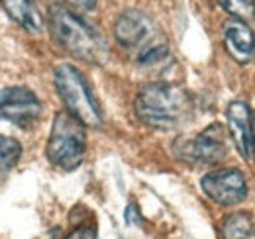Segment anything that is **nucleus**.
<instances>
[{"label": "nucleus", "instance_id": "nucleus-1", "mask_svg": "<svg viewBox=\"0 0 255 239\" xmlns=\"http://www.w3.org/2000/svg\"><path fill=\"white\" fill-rule=\"evenodd\" d=\"M47 24L53 41L71 57L93 65H104L108 61V47L102 35L67 6L51 4Z\"/></svg>", "mask_w": 255, "mask_h": 239}, {"label": "nucleus", "instance_id": "nucleus-2", "mask_svg": "<svg viewBox=\"0 0 255 239\" xmlns=\"http://www.w3.org/2000/svg\"><path fill=\"white\" fill-rule=\"evenodd\" d=\"M191 98L183 89L167 83H153L139 90L135 98V114L151 127H177L191 114Z\"/></svg>", "mask_w": 255, "mask_h": 239}, {"label": "nucleus", "instance_id": "nucleus-3", "mask_svg": "<svg viewBox=\"0 0 255 239\" xmlns=\"http://www.w3.org/2000/svg\"><path fill=\"white\" fill-rule=\"evenodd\" d=\"M53 81H55V89L63 98L69 114H73L83 125H91V127L102 125V114H100L95 94L89 87L85 75L75 65L61 63L55 69Z\"/></svg>", "mask_w": 255, "mask_h": 239}, {"label": "nucleus", "instance_id": "nucleus-4", "mask_svg": "<svg viewBox=\"0 0 255 239\" xmlns=\"http://www.w3.org/2000/svg\"><path fill=\"white\" fill-rule=\"evenodd\" d=\"M87 133L85 125L69 112H59L53 118V127L47 141V157L61 171H75L85 161Z\"/></svg>", "mask_w": 255, "mask_h": 239}, {"label": "nucleus", "instance_id": "nucleus-5", "mask_svg": "<svg viewBox=\"0 0 255 239\" xmlns=\"http://www.w3.org/2000/svg\"><path fill=\"white\" fill-rule=\"evenodd\" d=\"M200 186L208 198H212L220 206H234L246 200L248 182L242 171L238 169H220L204 175Z\"/></svg>", "mask_w": 255, "mask_h": 239}, {"label": "nucleus", "instance_id": "nucleus-6", "mask_svg": "<svg viewBox=\"0 0 255 239\" xmlns=\"http://www.w3.org/2000/svg\"><path fill=\"white\" fill-rule=\"evenodd\" d=\"M41 114L39 98L26 87H10L0 90V118L20 127H30Z\"/></svg>", "mask_w": 255, "mask_h": 239}, {"label": "nucleus", "instance_id": "nucleus-7", "mask_svg": "<svg viewBox=\"0 0 255 239\" xmlns=\"http://www.w3.org/2000/svg\"><path fill=\"white\" fill-rule=\"evenodd\" d=\"M226 151L228 147L224 127L220 123H210L185 147V151H181V157L204 165H216L226 157Z\"/></svg>", "mask_w": 255, "mask_h": 239}, {"label": "nucleus", "instance_id": "nucleus-8", "mask_svg": "<svg viewBox=\"0 0 255 239\" xmlns=\"http://www.w3.org/2000/svg\"><path fill=\"white\" fill-rule=\"evenodd\" d=\"M114 35L116 41L126 49H143L145 45H149L147 39L153 35V24L145 14L137 10H126L114 24Z\"/></svg>", "mask_w": 255, "mask_h": 239}, {"label": "nucleus", "instance_id": "nucleus-9", "mask_svg": "<svg viewBox=\"0 0 255 239\" xmlns=\"http://www.w3.org/2000/svg\"><path fill=\"white\" fill-rule=\"evenodd\" d=\"M222 33L224 45L236 63L248 65L255 59V35L248 22L228 18L222 26Z\"/></svg>", "mask_w": 255, "mask_h": 239}, {"label": "nucleus", "instance_id": "nucleus-10", "mask_svg": "<svg viewBox=\"0 0 255 239\" xmlns=\"http://www.w3.org/2000/svg\"><path fill=\"white\" fill-rule=\"evenodd\" d=\"M226 118H228V125H230V131H232V137H234V143L240 151V155L246 159V161H252L254 159V123H252V114H250V108L246 102H232L228 106V112H226Z\"/></svg>", "mask_w": 255, "mask_h": 239}, {"label": "nucleus", "instance_id": "nucleus-11", "mask_svg": "<svg viewBox=\"0 0 255 239\" xmlns=\"http://www.w3.org/2000/svg\"><path fill=\"white\" fill-rule=\"evenodd\" d=\"M4 12L26 31L39 33L43 30V16L33 0H0Z\"/></svg>", "mask_w": 255, "mask_h": 239}, {"label": "nucleus", "instance_id": "nucleus-12", "mask_svg": "<svg viewBox=\"0 0 255 239\" xmlns=\"http://www.w3.org/2000/svg\"><path fill=\"white\" fill-rule=\"evenodd\" d=\"M222 239H255V226L250 214L236 212L224 220Z\"/></svg>", "mask_w": 255, "mask_h": 239}, {"label": "nucleus", "instance_id": "nucleus-13", "mask_svg": "<svg viewBox=\"0 0 255 239\" xmlns=\"http://www.w3.org/2000/svg\"><path fill=\"white\" fill-rule=\"evenodd\" d=\"M22 157V145L14 137L0 135V171H10Z\"/></svg>", "mask_w": 255, "mask_h": 239}, {"label": "nucleus", "instance_id": "nucleus-14", "mask_svg": "<svg viewBox=\"0 0 255 239\" xmlns=\"http://www.w3.org/2000/svg\"><path fill=\"white\" fill-rule=\"evenodd\" d=\"M218 4L228 14H232V18L244 22H250L255 18V0H218Z\"/></svg>", "mask_w": 255, "mask_h": 239}, {"label": "nucleus", "instance_id": "nucleus-15", "mask_svg": "<svg viewBox=\"0 0 255 239\" xmlns=\"http://www.w3.org/2000/svg\"><path fill=\"white\" fill-rule=\"evenodd\" d=\"M167 55H169V47H167L165 41L149 43L143 49H139L137 63L139 65H155V63H161L163 59H167Z\"/></svg>", "mask_w": 255, "mask_h": 239}, {"label": "nucleus", "instance_id": "nucleus-16", "mask_svg": "<svg viewBox=\"0 0 255 239\" xmlns=\"http://www.w3.org/2000/svg\"><path fill=\"white\" fill-rule=\"evenodd\" d=\"M67 239H96V228L95 226H79L77 230H73Z\"/></svg>", "mask_w": 255, "mask_h": 239}, {"label": "nucleus", "instance_id": "nucleus-17", "mask_svg": "<svg viewBox=\"0 0 255 239\" xmlns=\"http://www.w3.org/2000/svg\"><path fill=\"white\" fill-rule=\"evenodd\" d=\"M71 6H75V8H79V10H87V12H91V10H95L96 8V2L98 0H67Z\"/></svg>", "mask_w": 255, "mask_h": 239}, {"label": "nucleus", "instance_id": "nucleus-18", "mask_svg": "<svg viewBox=\"0 0 255 239\" xmlns=\"http://www.w3.org/2000/svg\"><path fill=\"white\" fill-rule=\"evenodd\" d=\"M139 214H137V206L133 202H129L126 208V222L128 224H139Z\"/></svg>", "mask_w": 255, "mask_h": 239}, {"label": "nucleus", "instance_id": "nucleus-19", "mask_svg": "<svg viewBox=\"0 0 255 239\" xmlns=\"http://www.w3.org/2000/svg\"><path fill=\"white\" fill-rule=\"evenodd\" d=\"M252 123H254V143H255V112H254V118H252Z\"/></svg>", "mask_w": 255, "mask_h": 239}]
</instances>
